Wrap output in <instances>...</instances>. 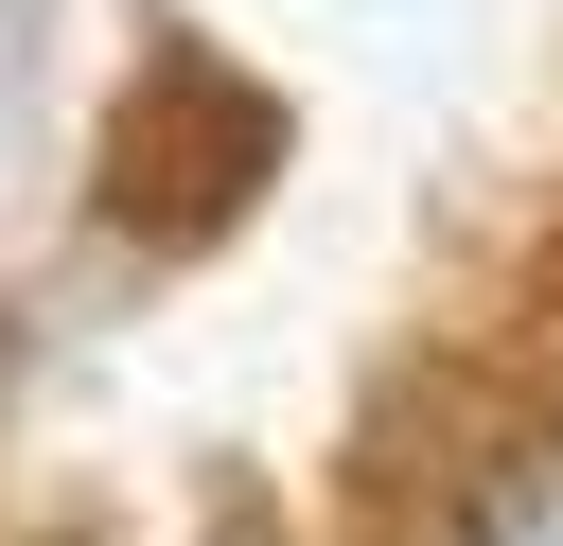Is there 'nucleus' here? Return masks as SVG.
Segmentation results:
<instances>
[{
    "mask_svg": "<svg viewBox=\"0 0 563 546\" xmlns=\"http://www.w3.org/2000/svg\"><path fill=\"white\" fill-rule=\"evenodd\" d=\"M440 546H563V440H493V458H457Z\"/></svg>",
    "mask_w": 563,
    "mask_h": 546,
    "instance_id": "f257e3e1",
    "label": "nucleus"
}]
</instances>
